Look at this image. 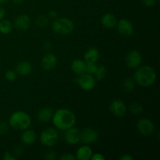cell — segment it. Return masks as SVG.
<instances>
[{
    "mask_svg": "<svg viewBox=\"0 0 160 160\" xmlns=\"http://www.w3.org/2000/svg\"><path fill=\"white\" fill-rule=\"evenodd\" d=\"M55 128L61 131H66L76 123V116L68 109H59L53 113L52 118Z\"/></svg>",
    "mask_w": 160,
    "mask_h": 160,
    "instance_id": "obj_1",
    "label": "cell"
},
{
    "mask_svg": "<svg viewBox=\"0 0 160 160\" xmlns=\"http://www.w3.org/2000/svg\"><path fill=\"white\" fill-rule=\"evenodd\" d=\"M134 80L142 87H150L156 81V70L150 66H140L136 69Z\"/></svg>",
    "mask_w": 160,
    "mask_h": 160,
    "instance_id": "obj_2",
    "label": "cell"
},
{
    "mask_svg": "<svg viewBox=\"0 0 160 160\" xmlns=\"http://www.w3.org/2000/svg\"><path fill=\"white\" fill-rule=\"evenodd\" d=\"M9 123L14 130L23 131L31 126V118L29 114L23 111H16L9 117Z\"/></svg>",
    "mask_w": 160,
    "mask_h": 160,
    "instance_id": "obj_3",
    "label": "cell"
},
{
    "mask_svg": "<svg viewBox=\"0 0 160 160\" xmlns=\"http://www.w3.org/2000/svg\"><path fill=\"white\" fill-rule=\"evenodd\" d=\"M52 31L60 35H67L71 34L74 30V23L71 20L67 18H59L52 23Z\"/></svg>",
    "mask_w": 160,
    "mask_h": 160,
    "instance_id": "obj_4",
    "label": "cell"
},
{
    "mask_svg": "<svg viewBox=\"0 0 160 160\" xmlns=\"http://www.w3.org/2000/svg\"><path fill=\"white\" fill-rule=\"evenodd\" d=\"M59 139V133L52 128H45L40 134V142L42 145L51 148L56 145Z\"/></svg>",
    "mask_w": 160,
    "mask_h": 160,
    "instance_id": "obj_5",
    "label": "cell"
},
{
    "mask_svg": "<svg viewBox=\"0 0 160 160\" xmlns=\"http://www.w3.org/2000/svg\"><path fill=\"white\" fill-rule=\"evenodd\" d=\"M137 128L140 134L146 137L152 135L156 130V127L153 122L149 119L146 118L140 119L138 121Z\"/></svg>",
    "mask_w": 160,
    "mask_h": 160,
    "instance_id": "obj_6",
    "label": "cell"
},
{
    "mask_svg": "<svg viewBox=\"0 0 160 160\" xmlns=\"http://www.w3.org/2000/svg\"><path fill=\"white\" fill-rule=\"evenodd\" d=\"M142 62V56L138 50L129 52L126 56V64L129 68L137 69L140 67Z\"/></svg>",
    "mask_w": 160,
    "mask_h": 160,
    "instance_id": "obj_7",
    "label": "cell"
},
{
    "mask_svg": "<svg viewBox=\"0 0 160 160\" xmlns=\"http://www.w3.org/2000/svg\"><path fill=\"white\" fill-rule=\"evenodd\" d=\"M98 133L94 128H88L81 133V142L84 145H91L98 139Z\"/></svg>",
    "mask_w": 160,
    "mask_h": 160,
    "instance_id": "obj_8",
    "label": "cell"
},
{
    "mask_svg": "<svg viewBox=\"0 0 160 160\" xmlns=\"http://www.w3.org/2000/svg\"><path fill=\"white\" fill-rule=\"evenodd\" d=\"M66 132L64 134V139L66 142L69 145H77L81 142V131H79L74 126L69 129L66 130Z\"/></svg>",
    "mask_w": 160,
    "mask_h": 160,
    "instance_id": "obj_9",
    "label": "cell"
},
{
    "mask_svg": "<svg viewBox=\"0 0 160 160\" xmlns=\"http://www.w3.org/2000/svg\"><path fill=\"white\" fill-rule=\"evenodd\" d=\"M110 112L117 117H122L126 114L127 107L126 103L120 99L113 100L109 105Z\"/></svg>",
    "mask_w": 160,
    "mask_h": 160,
    "instance_id": "obj_10",
    "label": "cell"
},
{
    "mask_svg": "<svg viewBox=\"0 0 160 160\" xmlns=\"http://www.w3.org/2000/svg\"><path fill=\"white\" fill-rule=\"evenodd\" d=\"M78 84L84 91H90L95 88V79L93 75L89 74L88 73H84L80 75L78 79Z\"/></svg>",
    "mask_w": 160,
    "mask_h": 160,
    "instance_id": "obj_11",
    "label": "cell"
},
{
    "mask_svg": "<svg viewBox=\"0 0 160 160\" xmlns=\"http://www.w3.org/2000/svg\"><path fill=\"white\" fill-rule=\"evenodd\" d=\"M57 65V57L52 52H47L44 55L41 60V66L45 70H51Z\"/></svg>",
    "mask_w": 160,
    "mask_h": 160,
    "instance_id": "obj_12",
    "label": "cell"
},
{
    "mask_svg": "<svg viewBox=\"0 0 160 160\" xmlns=\"http://www.w3.org/2000/svg\"><path fill=\"white\" fill-rule=\"evenodd\" d=\"M117 25L119 33L122 35L129 37L134 33V26L128 19H121L120 21L117 22Z\"/></svg>",
    "mask_w": 160,
    "mask_h": 160,
    "instance_id": "obj_13",
    "label": "cell"
},
{
    "mask_svg": "<svg viewBox=\"0 0 160 160\" xmlns=\"http://www.w3.org/2000/svg\"><path fill=\"white\" fill-rule=\"evenodd\" d=\"M31 19L26 14L19 15L13 22L14 27L20 31H27L31 26Z\"/></svg>",
    "mask_w": 160,
    "mask_h": 160,
    "instance_id": "obj_14",
    "label": "cell"
},
{
    "mask_svg": "<svg viewBox=\"0 0 160 160\" xmlns=\"http://www.w3.org/2000/svg\"><path fill=\"white\" fill-rule=\"evenodd\" d=\"M20 139H21V142L24 145H32L37 140V134L33 130L28 129H28L23 131V133H22L21 136H20Z\"/></svg>",
    "mask_w": 160,
    "mask_h": 160,
    "instance_id": "obj_15",
    "label": "cell"
},
{
    "mask_svg": "<svg viewBox=\"0 0 160 160\" xmlns=\"http://www.w3.org/2000/svg\"><path fill=\"white\" fill-rule=\"evenodd\" d=\"M93 155L92 149L88 145L80 147L76 152V159L79 160H89Z\"/></svg>",
    "mask_w": 160,
    "mask_h": 160,
    "instance_id": "obj_16",
    "label": "cell"
},
{
    "mask_svg": "<svg viewBox=\"0 0 160 160\" xmlns=\"http://www.w3.org/2000/svg\"><path fill=\"white\" fill-rule=\"evenodd\" d=\"M117 19L114 14L108 12V13L104 14L101 18V23L103 27L109 29L115 28L117 24Z\"/></svg>",
    "mask_w": 160,
    "mask_h": 160,
    "instance_id": "obj_17",
    "label": "cell"
},
{
    "mask_svg": "<svg viewBox=\"0 0 160 160\" xmlns=\"http://www.w3.org/2000/svg\"><path fill=\"white\" fill-rule=\"evenodd\" d=\"M53 113H54V112H53L52 108H42L38 112L37 118L38 120V121H40L41 123H47V122L50 121L52 120Z\"/></svg>",
    "mask_w": 160,
    "mask_h": 160,
    "instance_id": "obj_18",
    "label": "cell"
},
{
    "mask_svg": "<svg viewBox=\"0 0 160 160\" xmlns=\"http://www.w3.org/2000/svg\"><path fill=\"white\" fill-rule=\"evenodd\" d=\"M31 70H32V66L31 62L28 61H22L17 64L15 71L17 74L20 75V76H27L31 73Z\"/></svg>",
    "mask_w": 160,
    "mask_h": 160,
    "instance_id": "obj_19",
    "label": "cell"
},
{
    "mask_svg": "<svg viewBox=\"0 0 160 160\" xmlns=\"http://www.w3.org/2000/svg\"><path fill=\"white\" fill-rule=\"evenodd\" d=\"M99 51L98 48L92 47L90 48L84 54V62H93L96 63L99 59Z\"/></svg>",
    "mask_w": 160,
    "mask_h": 160,
    "instance_id": "obj_20",
    "label": "cell"
},
{
    "mask_svg": "<svg viewBox=\"0 0 160 160\" xmlns=\"http://www.w3.org/2000/svg\"><path fill=\"white\" fill-rule=\"evenodd\" d=\"M71 69L75 74L80 76V75L85 73L86 62L82 59H74L71 63Z\"/></svg>",
    "mask_w": 160,
    "mask_h": 160,
    "instance_id": "obj_21",
    "label": "cell"
},
{
    "mask_svg": "<svg viewBox=\"0 0 160 160\" xmlns=\"http://www.w3.org/2000/svg\"><path fill=\"white\" fill-rule=\"evenodd\" d=\"M12 24L9 20H0V33L3 34H8L12 31Z\"/></svg>",
    "mask_w": 160,
    "mask_h": 160,
    "instance_id": "obj_22",
    "label": "cell"
},
{
    "mask_svg": "<svg viewBox=\"0 0 160 160\" xmlns=\"http://www.w3.org/2000/svg\"><path fill=\"white\" fill-rule=\"evenodd\" d=\"M122 88L123 91L126 92H131L134 91L135 88V84H134V80L133 78H127L123 80V84H122Z\"/></svg>",
    "mask_w": 160,
    "mask_h": 160,
    "instance_id": "obj_23",
    "label": "cell"
},
{
    "mask_svg": "<svg viewBox=\"0 0 160 160\" xmlns=\"http://www.w3.org/2000/svg\"><path fill=\"white\" fill-rule=\"evenodd\" d=\"M106 68L105 66L99 65L97 67V70L95 73H94V78H95V81H102L105 78L106 75Z\"/></svg>",
    "mask_w": 160,
    "mask_h": 160,
    "instance_id": "obj_24",
    "label": "cell"
},
{
    "mask_svg": "<svg viewBox=\"0 0 160 160\" xmlns=\"http://www.w3.org/2000/svg\"><path fill=\"white\" fill-rule=\"evenodd\" d=\"M49 23L48 17L45 15H39L35 19V23L39 28H45Z\"/></svg>",
    "mask_w": 160,
    "mask_h": 160,
    "instance_id": "obj_25",
    "label": "cell"
},
{
    "mask_svg": "<svg viewBox=\"0 0 160 160\" xmlns=\"http://www.w3.org/2000/svg\"><path fill=\"white\" fill-rule=\"evenodd\" d=\"M130 111L134 115H139L143 112V106L138 102H134L130 106Z\"/></svg>",
    "mask_w": 160,
    "mask_h": 160,
    "instance_id": "obj_26",
    "label": "cell"
},
{
    "mask_svg": "<svg viewBox=\"0 0 160 160\" xmlns=\"http://www.w3.org/2000/svg\"><path fill=\"white\" fill-rule=\"evenodd\" d=\"M97 65L96 63H93V62H86V70L85 73H89V74L94 75L97 70Z\"/></svg>",
    "mask_w": 160,
    "mask_h": 160,
    "instance_id": "obj_27",
    "label": "cell"
},
{
    "mask_svg": "<svg viewBox=\"0 0 160 160\" xmlns=\"http://www.w3.org/2000/svg\"><path fill=\"white\" fill-rule=\"evenodd\" d=\"M5 77L8 81H15L16 78H17V73H16L15 70H9L5 73Z\"/></svg>",
    "mask_w": 160,
    "mask_h": 160,
    "instance_id": "obj_28",
    "label": "cell"
},
{
    "mask_svg": "<svg viewBox=\"0 0 160 160\" xmlns=\"http://www.w3.org/2000/svg\"><path fill=\"white\" fill-rule=\"evenodd\" d=\"M9 130V125L6 122H0V136L5 135Z\"/></svg>",
    "mask_w": 160,
    "mask_h": 160,
    "instance_id": "obj_29",
    "label": "cell"
},
{
    "mask_svg": "<svg viewBox=\"0 0 160 160\" xmlns=\"http://www.w3.org/2000/svg\"><path fill=\"white\" fill-rule=\"evenodd\" d=\"M45 159L48 160H54L56 159V152L50 150V151L47 152L45 154Z\"/></svg>",
    "mask_w": 160,
    "mask_h": 160,
    "instance_id": "obj_30",
    "label": "cell"
},
{
    "mask_svg": "<svg viewBox=\"0 0 160 160\" xmlns=\"http://www.w3.org/2000/svg\"><path fill=\"white\" fill-rule=\"evenodd\" d=\"M61 160H75L76 159V156H73L71 153H64L59 158Z\"/></svg>",
    "mask_w": 160,
    "mask_h": 160,
    "instance_id": "obj_31",
    "label": "cell"
},
{
    "mask_svg": "<svg viewBox=\"0 0 160 160\" xmlns=\"http://www.w3.org/2000/svg\"><path fill=\"white\" fill-rule=\"evenodd\" d=\"M23 148H22V147L17 146L14 148L13 153L16 156V157H17V156H20L22 154H23Z\"/></svg>",
    "mask_w": 160,
    "mask_h": 160,
    "instance_id": "obj_32",
    "label": "cell"
},
{
    "mask_svg": "<svg viewBox=\"0 0 160 160\" xmlns=\"http://www.w3.org/2000/svg\"><path fill=\"white\" fill-rule=\"evenodd\" d=\"M143 3L147 7H152L156 4V0H143Z\"/></svg>",
    "mask_w": 160,
    "mask_h": 160,
    "instance_id": "obj_33",
    "label": "cell"
},
{
    "mask_svg": "<svg viewBox=\"0 0 160 160\" xmlns=\"http://www.w3.org/2000/svg\"><path fill=\"white\" fill-rule=\"evenodd\" d=\"M17 159V157L16 156H13L12 154L9 152H6L3 156V160H16Z\"/></svg>",
    "mask_w": 160,
    "mask_h": 160,
    "instance_id": "obj_34",
    "label": "cell"
},
{
    "mask_svg": "<svg viewBox=\"0 0 160 160\" xmlns=\"http://www.w3.org/2000/svg\"><path fill=\"white\" fill-rule=\"evenodd\" d=\"M92 160H105V156H102L100 153H96V154H93L92 155V158H91Z\"/></svg>",
    "mask_w": 160,
    "mask_h": 160,
    "instance_id": "obj_35",
    "label": "cell"
},
{
    "mask_svg": "<svg viewBox=\"0 0 160 160\" xmlns=\"http://www.w3.org/2000/svg\"><path fill=\"white\" fill-rule=\"evenodd\" d=\"M52 45L51 42H49V41H47V42H45V43L44 44V48H45V49L47 50V51H49L52 48Z\"/></svg>",
    "mask_w": 160,
    "mask_h": 160,
    "instance_id": "obj_36",
    "label": "cell"
},
{
    "mask_svg": "<svg viewBox=\"0 0 160 160\" xmlns=\"http://www.w3.org/2000/svg\"><path fill=\"white\" fill-rule=\"evenodd\" d=\"M120 160H133V157L128 154H124L123 156H120Z\"/></svg>",
    "mask_w": 160,
    "mask_h": 160,
    "instance_id": "obj_37",
    "label": "cell"
},
{
    "mask_svg": "<svg viewBox=\"0 0 160 160\" xmlns=\"http://www.w3.org/2000/svg\"><path fill=\"white\" fill-rule=\"evenodd\" d=\"M5 15H6V11H5V9L0 6V20H2L3 18H4Z\"/></svg>",
    "mask_w": 160,
    "mask_h": 160,
    "instance_id": "obj_38",
    "label": "cell"
},
{
    "mask_svg": "<svg viewBox=\"0 0 160 160\" xmlns=\"http://www.w3.org/2000/svg\"><path fill=\"white\" fill-rule=\"evenodd\" d=\"M48 17H50L51 18H56L57 17V12L56 10H51L48 12Z\"/></svg>",
    "mask_w": 160,
    "mask_h": 160,
    "instance_id": "obj_39",
    "label": "cell"
},
{
    "mask_svg": "<svg viewBox=\"0 0 160 160\" xmlns=\"http://www.w3.org/2000/svg\"><path fill=\"white\" fill-rule=\"evenodd\" d=\"M23 1H24V0H12V2L16 5H20L21 3L23 2Z\"/></svg>",
    "mask_w": 160,
    "mask_h": 160,
    "instance_id": "obj_40",
    "label": "cell"
},
{
    "mask_svg": "<svg viewBox=\"0 0 160 160\" xmlns=\"http://www.w3.org/2000/svg\"><path fill=\"white\" fill-rule=\"evenodd\" d=\"M8 1H9V0H0V5L4 4V3L7 2Z\"/></svg>",
    "mask_w": 160,
    "mask_h": 160,
    "instance_id": "obj_41",
    "label": "cell"
}]
</instances>
